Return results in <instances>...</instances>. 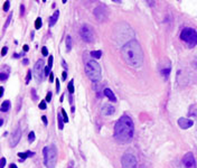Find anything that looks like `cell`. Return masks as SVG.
I'll return each instance as SVG.
<instances>
[{"label": "cell", "instance_id": "1", "mask_svg": "<svg viewBox=\"0 0 197 168\" xmlns=\"http://www.w3.org/2000/svg\"><path fill=\"white\" fill-rule=\"evenodd\" d=\"M121 56L123 61L132 69H140L143 65V51L136 39L130 41L122 46Z\"/></svg>", "mask_w": 197, "mask_h": 168}, {"label": "cell", "instance_id": "2", "mask_svg": "<svg viewBox=\"0 0 197 168\" xmlns=\"http://www.w3.org/2000/svg\"><path fill=\"white\" fill-rule=\"evenodd\" d=\"M133 135H134V125L132 119L127 114H123L114 126V139L119 144L124 145L129 144L132 140Z\"/></svg>", "mask_w": 197, "mask_h": 168}, {"label": "cell", "instance_id": "3", "mask_svg": "<svg viewBox=\"0 0 197 168\" xmlns=\"http://www.w3.org/2000/svg\"><path fill=\"white\" fill-rule=\"evenodd\" d=\"M43 156H44V164L46 168H55L56 161H57V150L55 146L51 145L44 147Z\"/></svg>", "mask_w": 197, "mask_h": 168}, {"label": "cell", "instance_id": "4", "mask_svg": "<svg viewBox=\"0 0 197 168\" xmlns=\"http://www.w3.org/2000/svg\"><path fill=\"white\" fill-rule=\"evenodd\" d=\"M85 73L92 82H97L101 80V67L95 61H87L85 63Z\"/></svg>", "mask_w": 197, "mask_h": 168}, {"label": "cell", "instance_id": "5", "mask_svg": "<svg viewBox=\"0 0 197 168\" xmlns=\"http://www.w3.org/2000/svg\"><path fill=\"white\" fill-rule=\"evenodd\" d=\"M180 38L183 42L186 43L189 48H193L197 45V32L194 28L186 27L180 33Z\"/></svg>", "mask_w": 197, "mask_h": 168}, {"label": "cell", "instance_id": "6", "mask_svg": "<svg viewBox=\"0 0 197 168\" xmlns=\"http://www.w3.org/2000/svg\"><path fill=\"white\" fill-rule=\"evenodd\" d=\"M131 28L129 27L127 24H122V26H118L115 27L114 29V33H113V38L114 41H120V42L123 43V45H125L127 43H129L130 41H132V38L124 35V33L127 34V30H130Z\"/></svg>", "mask_w": 197, "mask_h": 168}, {"label": "cell", "instance_id": "7", "mask_svg": "<svg viewBox=\"0 0 197 168\" xmlns=\"http://www.w3.org/2000/svg\"><path fill=\"white\" fill-rule=\"evenodd\" d=\"M80 35H81L83 41L86 43H93L95 39V34H94L93 28L87 24L82 25V27L80 29Z\"/></svg>", "mask_w": 197, "mask_h": 168}, {"label": "cell", "instance_id": "8", "mask_svg": "<svg viewBox=\"0 0 197 168\" xmlns=\"http://www.w3.org/2000/svg\"><path fill=\"white\" fill-rule=\"evenodd\" d=\"M121 165L122 168H137L138 163L137 158L132 153H124L121 158Z\"/></svg>", "mask_w": 197, "mask_h": 168}, {"label": "cell", "instance_id": "9", "mask_svg": "<svg viewBox=\"0 0 197 168\" xmlns=\"http://www.w3.org/2000/svg\"><path fill=\"white\" fill-rule=\"evenodd\" d=\"M44 69H45L44 61L43 60H38L36 62L35 66H34V75H35V77L37 79V82H41L43 75H44Z\"/></svg>", "mask_w": 197, "mask_h": 168}, {"label": "cell", "instance_id": "10", "mask_svg": "<svg viewBox=\"0 0 197 168\" xmlns=\"http://www.w3.org/2000/svg\"><path fill=\"white\" fill-rule=\"evenodd\" d=\"M183 164L186 168H196V160L193 153H187V154L184 156L183 158Z\"/></svg>", "mask_w": 197, "mask_h": 168}, {"label": "cell", "instance_id": "11", "mask_svg": "<svg viewBox=\"0 0 197 168\" xmlns=\"http://www.w3.org/2000/svg\"><path fill=\"white\" fill-rule=\"evenodd\" d=\"M93 14H94L95 18L99 21H103L108 17V11H106L104 6H97L95 9H94V11H93Z\"/></svg>", "mask_w": 197, "mask_h": 168}, {"label": "cell", "instance_id": "12", "mask_svg": "<svg viewBox=\"0 0 197 168\" xmlns=\"http://www.w3.org/2000/svg\"><path fill=\"white\" fill-rule=\"evenodd\" d=\"M20 138H21V129L18 127V128H16V129H15L14 132H13V135H11V137H10V140H9L10 147H11V148L16 147L17 144L19 142Z\"/></svg>", "mask_w": 197, "mask_h": 168}, {"label": "cell", "instance_id": "13", "mask_svg": "<svg viewBox=\"0 0 197 168\" xmlns=\"http://www.w3.org/2000/svg\"><path fill=\"white\" fill-rule=\"evenodd\" d=\"M193 125H194V121L190 119H187V118H179L178 119V126L184 130L192 128Z\"/></svg>", "mask_w": 197, "mask_h": 168}, {"label": "cell", "instance_id": "14", "mask_svg": "<svg viewBox=\"0 0 197 168\" xmlns=\"http://www.w3.org/2000/svg\"><path fill=\"white\" fill-rule=\"evenodd\" d=\"M102 114H104V116H112V114H114V111L115 109L113 105H111V104H104L103 107H102Z\"/></svg>", "mask_w": 197, "mask_h": 168}, {"label": "cell", "instance_id": "15", "mask_svg": "<svg viewBox=\"0 0 197 168\" xmlns=\"http://www.w3.org/2000/svg\"><path fill=\"white\" fill-rule=\"evenodd\" d=\"M103 93H104V95H106V97H108V99L110 100L111 102H117V98H115L114 93H113V92H112V91H111L109 88L104 89V92H103Z\"/></svg>", "mask_w": 197, "mask_h": 168}, {"label": "cell", "instance_id": "16", "mask_svg": "<svg viewBox=\"0 0 197 168\" xmlns=\"http://www.w3.org/2000/svg\"><path fill=\"white\" fill-rule=\"evenodd\" d=\"M34 156V153L30 151H26V153H18V157L20 158V161H24L25 159H27L28 157H32Z\"/></svg>", "mask_w": 197, "mask_h": 168}, {"label": "cell", "instance_id": "17", "mask_svg": "<svg viewBox=\"0 0 197 168\" xmlns=\"http://www.w3.org/2000/svg\"><path fill=\"white\" fill-rule=\"evenodd\" d=\"M58 16H60V11H58V10H56L55 14L53 15V16L51 17V19H49V26H51V27H53V26L56 24L57 19H58Z\"/></svg>", "mask_w": 197, "mask_h": 168}, {"label": "cell", "instance_id": "18", "mask_svg": "<svg viewBox=\"0 0 197 168\" xmlns=\"http://www.w3.org/2000/svg\"><path fill=\"white\" fill-rule=\"evenodd\" d=\"M10 105H11V103H10L9 100H6V101H4L2 104H1V108H0L1 112H7L10 109Z\"/></svg>", "mask_w": 197, "mask_h": 168}, {"label": "cell", "instance_id": "19", "mask_svg": "<svg viewBox=\"0 0 197 168\" xmlns=\"http://www.w3.org/2000/svg\"><path fill=\"white\" fill-rule=\"evenodd\" d=\"M160 73L161 75L165 77V80H167L169 77V74H170V66H166V67H162L160 70Z\"/></svg>", "mask_w": 197, "mask_h": 168}, {"label": "cell", "instance_id": "20", "mask_svg": "<svg viewBox=\"0 0 197 168\" xmlns=\"http://www.w3.org/2000/svg\"><path fill=\"white\" fill-rule=\"evenodd\" d=\"M72 46H73V43H72V37L71 36H67L66 37V51L69 52L72 49Z\"/></svg>", "mask_w": 197, "mask_h": 168}, {"label": "cell", "instance_id": "21", "mask_svg": "<svg viewBox=\"0 0 197 168\" xmlns=\"http://www.w3.org/2000/svg\"><path fill=\"white\" fill-rule=\"evenodd\" d=\"M189 116H190L192 118H194V119L197 121V109L196 108L192 107L190 109H189Z\"/></svg>", "mask_w": 197, "mask_h": 168}, {"label": "cell", "instance_id": "22", "mask_svg": "<svg viewBox=\"0 0 197 168\" xmlns=\"http://www.w3.org/2000/svg\"><path fill=\"white\" fill-rule=\"evenodd\" d=\"M63 116L62 114H58V129L60 130H63L64 129V119H63Z\"/></svg>", "mask_w": 197, "mask_h": 168}, {"label": "cell", "instance_id": "23", "mask_svg": "<svg viewBox=\"0 0 197 168\" xmlns=\"http://www.w3.org/2000/svg\"><path fill=\"white\" fill-rule=\"evenodd\" d=\"M91 55H92V57H94V58H96V60H99V58H101L102 52L101 51H92Z\"/></svg>", "mask_w": 197, "mask_h": 168}, {"label": "cell", "instance_id": "24", "mask_svg": "<svg viewBox=\"0 0 197 168\" xmlns=\"http://www.w3.org/2000/svg\"><path fill=\"white\" fill-rule=\"evenodd\" d=\"M67 89H69V92L71 93V95H72V94L74 93V80L73 79H72V81H69Z\"/></svg>", "mask_w": 197, "mask_h": 168}, {"label": "cell", "instance_id": "25", "mask_svg": "<svg viewBox=\"0 0 197 168\" xmlns=\"http://www.w3.org/2000/svg\"><path fill=\"white\" fill-rule=\"evenodd\" d=\"M46 108H47V101L41 100V103H39V109L41 110H46Z\"/></svg>", "mask_w": 197, "mask_h": 168}, {"label": "cell", "instance_id": "26", "mask_svg": "<svg viewBox=\"0 0 197 168\" xmlns=\"http://www.w3.org/2000/svg\"><path fill=\"white\" fill-rule=\"evenodd\" d=\"M61 113H62V116H63L64 122L65 123H67V122H69V118H67V114H66V112H65L64 109H62V110H61Z\"/></svg>", "mask_w": 197, "mask_h": 168}, {"label": "cell", "instance_id": "27", "mask_svg": "<svg viewBox=\"0 0 197 168\" xmlns=\"http://www.w3.org/2000/svg\"><path fill=\"white\" fill-rule=\"evenodd\" d=\"M41 27V18L38 17V18L36 19V21H35V28H36V29H39Z\"/></svg>", "mask_w": 197, "mask_h": 168}, {"label": "cell", "instance_id": "28", "mask_svg": "<svg viewBox=\"0 0 197 168\" xmlns=\"http://www.w3.org/2000/svg\"><path fill=\"white\" fill-rule=\"evenodd\" d=\"M34 139H35V132H34V131H30L29 135H28V141H29V142H32Z\"/></svg>", "mask_w": 197, "mask_h": 168}, {"label": "cell", "instance_id": "29", "mask_svg": "<svg viewBox=\"0 0 197 168\" xmlns=\"http://www.w3.org/2000/svg\"><path fill=\"white\" fill-rule=\"evenodd\" d=\"M30 79H32V72H30V71H28L27 75H26V84H29Z\"/></svg>", "mask_w": 197, "mask_h": 168}, {"label": "cell", "instance_id": "30", "mask_svg": "<svg viewBox=\"0 0 197 168\" xmlns=\"http://www.w3.org/2000/svg\"><path fill=\"white\" fill-rule=\"evenodd\" d=\"M9 7H10L9 1H5V4H4V11H8V10H9Z\"/></svg>", "mask_w": 197, "mask_h": 168}, {"label": "cell", "instance_id": "31", "mask_svg": "<svg viewBox=\"0 0 197 168\" xmlns=\"http://www.w3.org/2000/svg\"><path fill=\"white\" fill-rule=\"evenodd\" d=\"M11 17H13V14H10V16H9V17H8V19H7V21H6V24H5V26H4V29H7V27L9 26L10 20H11Z\"/></svg>", "mask_w": 197, "mask_h": 168}, {"label": "cell", "instance_id": "32", "mask_svg": "<svg viewBox=\"0 0 197 168\" xmlns=\"http://www.w3.org/2000/svg\"><path fill=\"white\" fill-rule=\"evenodd\" d=\"M52 72H51V69L48 67V66H45V69H44V75L45 76H47L48 74H51Z\"/></svg>", "mask_w": 197, "mask_h": 168}, {"label": "cell", "instance_id": "33", "mask_svg": "<svg viewBox=\"0 0 197 168\" xmlns=\"http://www.w3.org/2000/svg\"><path fill=\"white\" fill-rule=\"evenodd\" d=\"M7 77H8V74H6V73H4V72L0 73V80H1V81H6Z\"/></svg>", "mask_w": 197, "mask_h": 168}, {"label": "cell", "instance_id": "34", "mask_svg": "<svg viewBox=\"0 0 197 168\" xmlns=\"http://www.w3.org/2000/svg\"><path fill=\"white\" fill-rule=\"evenodd\" d=\"M53 60H54V57H53V56H49V57H48V67H49V69H52V66H53Z\"/></svg>", "mask_w": 197, "mask_h": 168}, {"label": "cell", "instance_id": "35", "mask_svg": "<svg viewBox=\"0 0 197 168\" xmlns=\"http://www.w3.org/2000/svg\"><path fill=\"white\" fill-rule=\"evenodd\" d=\"M41 54H43V55L44 56H47L48 55V49H47V47H43V48H41Z\"/></svg>", "mask_w": 197, "mask_h": 168}, {"label": "cell", "instance_id": "36", "mask_svg": "<svg viewBox=\"0 0 197 168\" xmlns=\"http://www.w3.org/2000/svg\"><path fill=\"white\" fill-rule=\"evenodd\" d=\"M55 82H56V92L58 93L60 92V90H61V86H60V81L58 80H55Z\"/></svg>", "mask_w": 197, "mask_h": 168}, {"label": "cell", "instance_id": "37", "mask_svg": "<svg viewBox=\"0 0 197 168\" xmlns=\"http://www.w3.org/2000/svg\"><path fill=\"white\" fill-rule=\"evenodd\" d=\"M7 52H8V47H2V49H1V55L5 56L7 54Z\"/></svg>", "mask_w": 197, "mask_h": 168}, {"label": "cell", "instance_id": "38", "mask_svg": "<svg viewBox=\"0 0 197 168\" xmlns=\"http://www.w3.org/2000/svg\"><path fill=\"white\" fill-rule=\"evenodd\" d=\"M51 100H52V92H48L47 95H46V101H47V102H49Z\"/></svg>", "mask_w": 197, "mask_h": 168}, {"label": "cell", "instance_id": "39", "mask_svg": "<svg viewBox=\"0 0 197 168\" xmlns=\"http://www.w3.org/2000/svg\"><path fill=\"white\" fill-rule=\"evenodd\" d=\"M66 77H67V73H66V71H64V72L62 73V79H63V81H65Z\"/></svg>", "mask_w": 197, "mask_h": 168}, {"label": "cell", "instance_id": "40", "mask_svg": "<svg viewBox=\"0 0 197 168\" xmlns=\"http://www.w3.org/2000/svg\"><path fill=\"white\" fill-rule=\"evenodd\" d=\"M6 165V159L5 158H1V166H0V168H4Z\"/></svg>", "mask_w": 197, "mask_h": 168}, {"label": "cell", "instance_id": "41", "mask_svg": "<svg viewBox=\"0 0 197 168\" xmlns=\"http://www.w3.org/2000/svg\"><path fill=\"white\" fill-rule=\"evenodd\" d=\"M54 79H55L54 73H51V74H49V82H54Z\"/></svg>", "mask_w": 197, "mask_h": 168}, {"label": "cell", "instance_id": "42", "mask_svg": "<svg viewBox=\"0 0 197 168\" xmlns=\"http://www.w3.org/2000/svg\"><path fill=\"white\" fill-rule=\"evenodd\" d=\"M23 51H24V53H25V52H28V51H29V46H28V45H24V46H23Z\"/></svg>", "mask_w": 197, "mask_h": 168}, {"label": "cell", "instance_id": "43", "mask_svg": "<svg viewBox=\"0 0 197 168\" xmlns=\"http://www.w3.org/2000/svg\"><path fill=\"white\" fill-rule=\"evenodd\" d=\"M32 99H34V100H37L38 97H37V94H35V90H32Z\"/></svg>", "mask_w": 197, "mask_h": 168}, {"label": "cell", "instance_id": "44", "mask_svg": "<svg viewBox=\"0 0 197 168\" xmlns=\"http://www.w3.org/2000/svg\"><path fill=\"white\" fill-rule=\"evenodd\" d=\"M41 120H43V122H44V123H45V126H47V118L45 117V116H43V117H41Z\"/></svg>", "mask_w": 197, "mask_h": 168}, {"label": "cell", "instance_id": "45", "mask_svg": "<svg viewBox=\"0 0 197 168\" xmlns=\"http://www.w3.org/2000/svg\"><path fill=\"white\" fill-rule=\"evenodd\" d=\"M24 10H25V6L21 5V6H20V14H21V15H24Z\"/></svg>", "mask_w": 197, "mask_h": 168}, {"label": "cell", "instance_id": "46", "mask_svg": "<svg viewBox=\"0 0 197 168\" xmlns=\"http://www.w3.org/2000/svg\"><path fill=\"white\" fill-rule=\"evenodd\" d=\"M62 65L64 66V69H65V70H66V69H67V64H66V62H65L64 60H63V61H62Z\"/></svg>", "mask_w": 197, "mask_h": 168}, {"label": "cell", "instance_id": "47", "mask_svg": "<svg viewBox=\"0 0 197 168\" xmlns=\"http://www.w3.org/2000/svg\"><path fill=\"white\" fill-rule=\"evenodd\" d=\"M9 168H17V166H16L15 164H10V165H9Z\"/></svg>", "mask_w": 197, "mask_h": 168}, {"label": "cell", "instance_id": "48", "mask_svg": "<svg viewBox=\"0 0 197 168\" xmlns=\"http://www.w3.org/2000/svg\"><path fill=\"white\" fill-rule=\"evenodd\" d=\"M4 92H5V90H4V88H2V86H1V94H0V95H1V97H2V95H4Z\"/></svg>", "mask_w": 197, "mask_h": 168}, {"label": "cell", "instance_id": "49", "mask_svg": "<svg viewBox=\"0 0 197 168\" xmlns=\"http://www.w3.org/2000/svg\"><path fill=\"white\" fill-rule=\"evenodd\" d=\"M23 63H24V64H25V65H26V64H28V63H29V61H28V60H24Z\"/></svg>", "mask_w": 197, "mask_h": 168}, {"label": "cell", "instance_id": "50", "mask_svg": "<svg viewBox=\"0 0 197 168\" xmlns=\"http://www.w3.org/2000/svg\"><path fill=\"white\" fill-rule=\"evenodd\" d=\"M2 125H4V120L1 119V120H0V126H2Z\"/></svg>", "mask_w": 197, "mask_h": 168}, {"label": "cell", "instance_id": "51", "mask_svg": "<svg viewBox=\"0 0 197 168\" xmlns=\"http://www.w3.org/2000/svg\"><path fill=\"white\" fill-rule=\"evenodd\" d=\"M69 168H72V167H69Z\"/></svg>", "mask_w": 197, "mask_h": 168}]
</instances>
